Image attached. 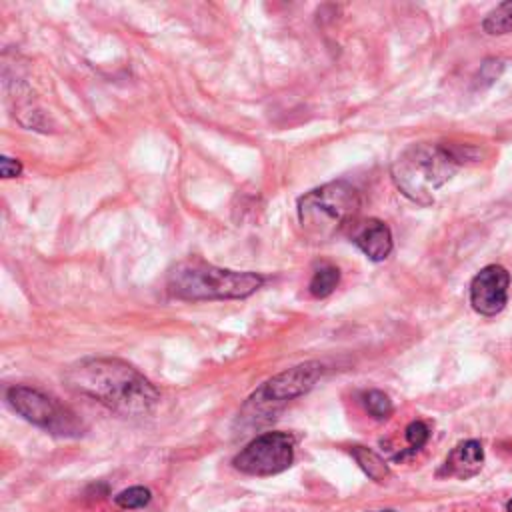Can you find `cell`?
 <instances>
[{"instance_id":"cell-1","label":"cell","mask_w":512,"mask_h":512,"mask_svg":"<svg viewBox=\"0 0 512 512\" xmlns=\"http://www.w3.org/2000/svg\"><path fill=\"white\" fill-rule=\"evenodd\" d=\"M66 386L120 416L150 414L160 392L134 366L118 358H86L64 372Z\"/></svg>"},{"instance_id":"cell-2","label":"cell","mask_w":512,"mask_h":512,"mask_svg":"<svg viewBox=\"0 0 512 512\" xmlns=\"http://www.w3.org/2000/svg\"><path fill=\"white\" fill-rule=\"evenodd\" d=\"M264 284L256 272H238L212 266L202 258H188L170 268L168 292L178 300H234L254 294Z\"/></svg>"},{"instance_id":"cell-3","label":"cell","mask_w":512,"mask_h":512,"mask_svg":"<svg viewBox=\"0 0 512 512\" xmlns=\"http://www.w3.org/2000/svg\"><path fill=\"white\" fill-rule=\"evenodd\" d=\"M458 158L438 144H412L392 164L396 188L412 202L428 206L434 192L442 188L456 172Z\"/></svg>"},{"instance_id":"cell-4","label":"cell","mask_w":512,"mask_h":512,"mask_svg":"<svg viewBox=\"0 0 512 512\" xmlns=\"http://www.w3.org/2000/svg\"><path fill=\"white\" fill-rule=\"evenodd\" d=\"M360 210V194L346 180L322 184L298 200L302 232L316 242H326L350 226Z\"/></svg>"},{"instance_id":"cell-5","label":"cell","mask_w":512,"mask_h":512,"mask_svg":"<svg viewBox=\"0 0 512 512\" xmlns=\"http://www.w3.org/2000/svg\"><path fill=\"white\" fill-rule=\"evenodd\" d=\"M324 364L310 360L266 380L242 406L238 422L252 428L274 418L284 404L306 394L322 378Z\"/></svg>"},{"instance_id":"cell-6","label":"cell","mask_w":512,"mask_h":512,"mask_svg":"<svg viewBox=\"0 0 512 512\" xmlns=\"http://www.w3.org/2000/svg\"><path fill=\"white\" fill-rule=\"evenodd\" d=\"M294 438L288 432H266L250 440L232 460L234 468L250 476H272L292 466Z\"/></svg>"},{"instance_id":"cell-7","label":"cell","mask_w":512,"mask_h":512,"mask_svg":"<svg viewBox=\"0 0 512 512\" xmlns=\"http://www.w3.org/2000/svg\"><path fill=\"white\" fill-rule=\"evenodd\" d=\"M8 404L24 420L58 434H68L76 430L74 414L60 406L52 396L30 388V386H12L6 392Z\"/></svg>"},{"instance_id":"cell-8","label":"cell","mask_w":512,"mask_h":512,"mask_svg":"<svg viewBox=\"0 0 512 512\" xmlns=\"http://www.w3.org/2000/svg\"><path fill=\"white\" fill-rule=\"evenodd\" d=\"M510 274L498 264L484 266L470 282V304L482 316L498 314L508 300Z\"/></svg>"},{"instance_id":"cell-9","label":"cell","mask_w":512,"mask_h":512,"mask_svg":"<svg viewBox=\"0 0 512 512\" xmlns=\"http://www.w3.org/2000/svg\"><path fill=\"white\" fill-rule=\"evenodd\" d=\"M352 242L374 262L386 260L392 252V232L382 220L376 218L354 224Z\"/></svg>"},{"instance_id":"cell-10","label":"cell","mask_w":512,"mask_h":512,"mask_svg":"<svg viewBox=\"0 0 512 512\" xmlns=\"http://www.w3.org/2000/svg\"><path fill=\"white\" fill-rule=\"evenodd\" d=\"M482 462H484L482 444L478 440H464L452 448V452L446 456L438 474L466 480L480 472Z\"/></svg>"},{"instance_id":"cell-11","label":"cell","mask_w":512,"mask_h":512,"mask_svg":"<svg viewBox=\"0 0 512 512\" xmlns=\"http://www.w3.org/2000/svg\"><path fill=\"white\" fill-rule=\"evenodd\" d=\"M354 460L358 462V466L364 470V474L374 480V482H386L390 478V468L388 464L370 448L364 446H354L352 450Z\"/></svg>"},{"instance_id":"cell-12","label":"cell","mask_w":512,"mask_h":512,"mask_svg":"<svg viewBox=\"0 0 512 512\" xmlns=\"http://www.w3.org/2000/svg\"><path fill=\"white\" fill-rule=\"evenodd\" d=\"M340 282V270L332 264H320L308 284V290L314 298H326L330 296Z\"/></svg>"},{"instance_id":"cell-13","label":"cell","mask_w":512,"mask_h":512,"mask_svg":"<svg viewBox=\"0 0 512 512\" xmlns=\"http://www.w3.org/2000/svg\"><path fill=\"white\" fill-rule=\"evenodd\" d=\"M482 28L488 34H506L512 32V2L498 4L482 22Z\"/></svg>"},{"instance_id":"cell-14","label":"cell","mask_w":512,"mask_h":512,"mask_svg":"<svg viewBox=\"0 0 512 512\" xmlns=\"http://www.w3.org/2000/svg\"><path fill=\"white\" fill-rule=\"evenodd\" d=\"M152 500V492L146 486H130L114 496V502L122 510H140L146 508Z\"/></svg>"},{"instance_id":"cell-15","label":"cell","mask_w":512,"mask_h":512,"mask_svg":"<svg viewBox=\"0 0 512 512\" xmlns=\"http://www.w3.org/2000/svg\"><path fill=\"white\" fill-rule=\"evenodd\" d=\"M362 402H364V408L366 412L376 418V420H386L392 416L394 412V406H392V400L388 394H384L382 390H370L362 396Z\"/></svg>"},{"instance_id":"cell-16","label":"cell","mask_w":512,"mask_h":512,"mask_svg":"<svg viewBox=\"0 0 512 512\" xmlns=\"http://www.w3.org/2000/svg\"><path fill=\"white\" fill-rule=\"evenodd\" d=\"M428 438H430V430L422 420H414L406 426V440L412 450L422 448L428 442Z\"/></svg>"},{"instance_id":"cell-17","label":"cell","mask_w":512,"mask_h":512,"mask_svg":"<svg viewBox=\"0 0 512 512\" xmlns=\"http://www.w3.org/2000/svg\"><path fill=\"white\" fill-rule=\"evenodd\" d=\"M0 172H2V178H16L22 174V164L16 158L4 156L0 162Z\"/></svg>"},{"instance_id":"cell-18","label":"cell","mask_w":512,"mask_h":512,"mask_svg":"<svg viewBox=\"0 0 512 512\" xmlns=\"http://www.w3.org/2000/svg\"><path fill=\"white\" fill-rule=\"evenodd\" d=\"M126 512H150V510H146V508H140V510H126Z\"/></svg>"},{"instance_id":"cell-19","label":"cell","mask_w":512,"mask_h":512,"mask_svg":"<svg viewBox=\"0 0 512 512\" xmlns=\"http://www.w3.org/2000/svg\"><path fill=\"white\" fill-rule=\"evenodd\" d=\"M508 512H512V500L508 502Z\"/></svg>"},{"instance_id":"cell-20","label":"cell","mask_w":512,"mask_h":512,"mask_svg":"<svg viewBox=\"0 0 512 512\" xmlns=\"http://www.w3.org/2000/svg\"><path fill=\"white\" fill-rule=\"evenodd\" d=\"M380 512H394V510H380Z\"/></svg>"}]
</instances>
